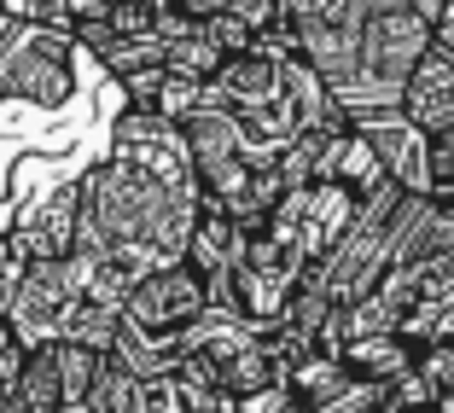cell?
Returning <instances> with one entry per match:
<instances>
[{"instance_id": "6da1fadb", "label": "cell", "mask_w": 454, "mask_h": 413, "mask_svg": "<svg viewBox=\"0 0 454 413\" xmlns=\"http://www.w3.org/2000/svg\"><path fill=\"white\" fill-rule=\"evenodd\" d=\"M437 47V24L414 12V6H396V12L373 18L361 29V58L349 88L338 94V105L349 117H373V111H402V94H408V76L426 65V53Z\"/></svg>"}, {"instance_id": "7a4b0ae2", "label": "cell", "mask_w": 454, "mask_h": 413, "mask_svg": "<svg viewBox=\"0 0 454 413\" xmlns=\"http://www.w3.org/2000/svg\"><path fill=\"white\" fill-rule=\"evenodd\" d=\"M76 35L70 29L18 24L0 12V99L59 111L76 94Z\"/></svg>"}, {"instance_id": "3957f363", "label": "cell", "mask_w": 454, "mask_h": 413, "mask_svg": "<svg viewBox=\"0 0 454 413\" xmlns=\"http://www.w3.org/2000/svg\"><path fill=\"white\" fill-rule=\"evenodd\" d=\"M210 308H215L210 274H199L192 262H169V268H158V274H146V280L134 285L129 326H140V332L163 349H181V338H187Z\"/></svg>"}, {"instance_id": "277c9868", "label": "cell", "mask_w": 454, "mask_h": 413, "mask_svg": "<svg viewBox=\"0 0 454 413\" xmlns=\"http://www.w3.org/2000/svg\"><path fill=\"white\" fill-rule=\"evenodd\" d=\"M18 262H70L82 251V175L53 181L29 210L12 222Z\"/></svg>"}, {"instance_id": "5b68a950", "label": "cell", "mask_w": 454, "mask_h": 413, "mask_svg": "<svg viewBox=\"0 0 454 413\" xmlns=\"http://www.w3.org/2000/svg\"><path fill=\"white\" fill-rule=\"evenodd\" d=\"M82 303V274H76V256L70 262H29L24 268V285L12 297V326L24 332L29 349L41 344H59L65 332V315Z\"/></svg>"}, {"instance_id": "8992f818", "label": "cell", "mask_w": 454, "mask_h": 413, "mask_svg": "<svg viewBox=\"0 0 454 413\" xmlns=\"http://www.w3.org/2000/svg\"><path fill=\"white\" fill-rule=\"evenodd\" d=\"M181 146H187V163H192V175H199V187L222 181L233 163H245V158L262 152V146H256V134H251V122H245L239 111L215 105V99L181 122Z\"/></svg>"}, {"instance_id": "52a82bcc", "label": "cell", "mask_w": 454, "mask_h": 413, "mask_svg": "<svg viewBox=\"0 0 454 413\" xmlns=\"http://www.w3.org/2000/svg\"><path fill=\"white\" fill-rule=\"evenodd\" d=\"M210 99L227 111H239L245 122H262L268 111L286 99V53H268V47H251V53L227 58L222 76L210 82Z\"/></svg>"}, {"instance_id": "ba28073f", "label": "cell", "mask_w": 454, "mask_h": 413, "mask_svg": "<svg viewBox=\"0 0 454 413\" xmlns=\"http://www.w3.org/2000/svg\"><path fill=\"white\" fill-rule=\"evenodd\" d=\"M356 129L379 146V158H385L390 181H396L402 192L431 199V134L426 129H414L402 111H373V117H356Z\"/></svg>"}, {"instance_id": "9c48e42d", "label": "cell", "mask_w": 454, "mask_h": 413, "mask_svg": "<svg viewBox=\"0 0 454 413\" xmlns=\"http://www.w3.org/2000/svg\"><path fill=\"white\" fill-rule=\"evenodd\" d=\"M356 215H361V199L344 187V181H315V187H303V215H297V233H303L309 262L321 268L326 256L338 251V239L356 227Z\"/></svg>"}, {"instance_id": "30bf717a", "label": "cell", "mask_w": 454, "mask_h": 413, "mask_svg": "<svg viewBox=\"0 0 454 413\" xmlns=\"http://www.w3.org/2000/svg\"><path fill=\"white\" fill-rule=\"evenodd\" d=\"M402 117L426 134H449L454 129V53L449 47H431L426 65L408 76V94H402Z\"/></svg>"}, {"instance_id": "8fae6325", "label": "cell", "mask_w": 454, "mask_h": 413, "mask_svg": "<svg viewBox=\"0 0 454 413\" xmlns=\"http://www.w3.org/2000/svg\"><path fill=\"white\" fill-rule=\"evenodd\" d=\"M344 367L361 378V385H396L419 367V349L408 344L402 332H367V338H349L344 349Z\"/></svg>"}, {"instance_id": "7c38bea8", "label": "cell", "mask_w": 454, "mask_h": 413, "mask_svg": "<svg viewBox=\"0 0 454 413\" xmlns=\"http://www.w3.org/2000/svg\"><path fill=\"white\" fill-rule=\"evenodd\" d=\"M88 408H99V413H158V385H146L129 361L106 355L99 361V378H94Z\"/></svg>"}, {"instance_id": "4fadbf2b", "label": "cell", "mask_w": 454, "mask_h": 413, "mask_svg": "<svg viewBox=\"0 0 454 413\" xmlns=\"http://www.w3.org/2000/svg\"><path fill=\"white\" fill-rule=\"evenodd\" d=\"M18 401H24V413H59L65 408V378H59V349L53 344L29 349L24 373H18Z\"/></svg>"}, {"instance_id": "5bb4252c", "label": "cell", "mask_w": 454, "mask_h": 413, "mask_svg": "<svg viewBox=\"0 0 454 413\" xmlns=\"http://www.w3.org/2000/svg\"><path fill=\"white\" fill-rule=\"evenodd\" d=\"M122 308H106V303H88L82 297L76 308L65 315V344H82V349H99V355H111V344H117V332H122Z\"/></svg>"}, {"instance_id": "9a60e30c", "label": "cell", "mask_w": 454, "mask_h": 413, "mask_svg": "<svg viewBox=\"0 0 454 413\" xmlns=\"http://www.w3.org/2000/svg\"><path fill=\"white\" fill-rule=\"evenodd\" d=\"M222 65H227V53L215 47V35H210L204 24L169 41V70H175V76H187V82H204V88H210V82L222 76Z\"/></svg>"}, {"instance_id": "2e32d148", "label": "cell", "mask_w": 454, "mask_h": 413, "mask_svg": "<svg viewBox=\"0 0 454 413\" xmlns=\"http://www.w3.org/2000/svg\"><path fill=\"white\" fill-rule=\"evenodd\" d=\"M59 378H65V408L70 401H88L94 396V378H99V349H82V344H65V338H59Z\"/></svg>"}, {"instance_id": "e0dca14e", "label": "cell", "mask_w": 454, "mask_h": 413, "mask_svg": "<svg viewBox=\"0 0 454 413\" xmlns=\"http://www.w3.org/2000/svg\"><path fill=\"white\" fill-rule=\"evenodd\" d=\"M0 12L18 18V24H41V29H76L70 0H0Z\"/></svg>"}, {"instance_id": "ac0fdd59", "label": "cell", "mask_w": 454, "mask_h": 413, "mask_svg": "<svg viewBox=\"0 0 454 413\" xmlns=\"http://www.w3.org/2000/svg\"><path fill=\"white\" fill-rule=\"evenodd\" d=\"M204 29L215 35V47H222L227 58H239V53H251V47H262V41H256L251 29H245L239 18H233V12H215V18H204Z\"/></svg>"}, {"instance_id": "d6986e66", "label": "cell", "mask_w": 454, "mask_h": 413, "mask_svg": "<svg viewBox=\"0 0 454 413\" xmlns=\"http://www.w3.org/2000/svg\"><path fill=\"white\" fill-rule=\"evenodd\" d=\"M24 361H29V344H24V332H18L12 320H0V385H18V373H24Z\"/></svg>"}, {"instance_id": "ffe728a7", "label": "cell", "mask_w": 454, "mask_h": 413, "mask_svg": "<svg viewBox=\"0 0 454 413\" xmlns=\"http://www.w3.org/2000/svg\"><path fill=\"white\" fill-rule=\"evenodd\" d=\"M0 413H24V401H18V385H0Z\"/></svg>"}, {"instance_id": "44dd1931", "label": "cell", "mask_w": 454, "mask_h": 413, "mask_svg": "<svg viewBox=\"0 0 454 413\" xmlns=\"http://www.w3.org/2000/svg\"><path fill=\"white\" fill-rule=\"evenodd\" d=\"M437 41H442V47H449V53H454V18H449V24L437 29Z\"/></svg>"}, {"instance_id": "7402d4cb", "label": "cell", "mask_w": 454, "mask_h": 413, "mask_svg": "<svg viewBox=\"0 0 454 413\" xmlns=\"http://www.w3.org/2000/svg\"><path fill=\"white\" fill-rule=\"evenodd\" d=\"M59 413H99V408H88V401H70V408H59Z\"/></svg>"}]
</instances>
